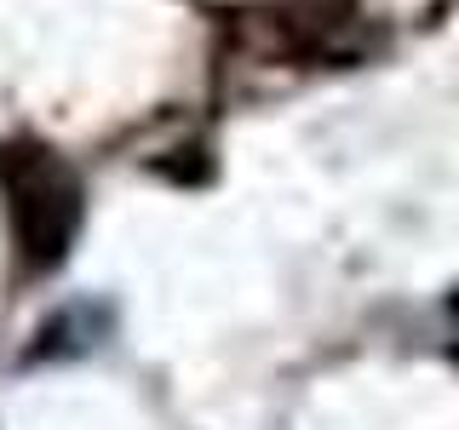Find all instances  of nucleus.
<instances>
[{"label":"nucleus","mask_w":459,"mask_h":430,"mask_svg":"<svg viewBox=\"0 0 459 430\" xmlns=\"http://www.w3.org/2000/svg\"><path fill=\"white\" fill-rule=\"evenodd\" d=\"M109 310L104 305H64L57 315L40 322V339L29 350V362H64V356H86L92 344H104Z\"/></svg>","instance_id":"2"},{"label":"nucleus","mask_w":459,"mask_h":430,"mask_svg":"<svg viewBox=\"0 0 459 430\" xmlns=\"http://www.w3.org/2000/svg\"><path fill=\"white\" fill-rule=\"evenodd\" d=\"M6 207H12V236L29 270L64 264L69 241L81 229V184L47 155H29L6 172Z\"/></svg>","instance_id":"1"}]
</instances>
